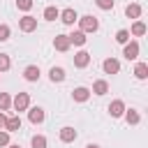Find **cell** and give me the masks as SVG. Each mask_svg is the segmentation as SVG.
I'll list each match as a JSON object with an SVG mask.
<instances>
[{
    "label": "cell",
    "mask_w": 148,
    "mask_h": 148,
    "mask_svg": "<svg viewBox=\"0 0 148 148\" xmlns=\"http://www.w3.org/2000/svg\"><path fill=\"white\" fill-rule=\"evenodd\" d=\"M76 21H79V30H81V32H95V30L99 28V21H97V18H95L92 14L79 16Z\"/></svg>",
    "instance_id": "cell-1"
},
{
    "label": "cell",
    "mask_w": 148,
    "mask_h": 148,
    "mask_svg": "<svg viewBox=\"0 0 148 148\" xmlns=\"http://www.w3.org/2000/svg\"><path fill=\"white\" fill-rule=\"evenodd\" d=\"M12 106H14L16 111H28V109H30V95H28V92H18V95L12 99Z\"/></svg>",
    "instance_id": "cell-2"
},
{
    "label": "cell",
    "mask_w": 148,
    "mask_h": 148,
    "mask_svg": "<svg viewBox=\"0 0 148 148\" xmlns=\"http://www.w3.org/2000/svg\"><path fill=\"white\" fill-rule=\"evenodd\" d=\"M18 28L23 32H32V30H37V18L30 16V14H25L23 18H18Z\"/></svg>",
    "instance_id": "cell-3"
},
{
    "label": "cell",
    "mask_w": 148,
    "mask_h": 148,
    "mask_svg": "<svg viewBox=\"0 0 148 148\" xmlns=\"http://www.w3.org/2000/svg\"><path fill=\"white\" fill-rule=\"evenodd\" d=\"M123 56L127 60H136L139 58V42H127L123 44Z\"/></svg>",
    "instance_id": "cell-4"
},
{
    "label": "cell",
    "mask_w": 148,
    "mask_h": 148,
    "mask_svg": "<svg viewBox=\"0 0 148 148\" xmlns=\"http://www.w3.org/2000/svg\"><path fill=\"white\" fill-rule=\"evenodd\" d=\"M69 37L67 35H56V39H53V49L56 51H60V53H65V51H69Z\"/></svg>",
    "instance_id": "cell-5"
},
{
    "label": "cell",
    "mask_w": 148,
    "mask_h": 148,
    "mask_svg": "<svg viewBox=\"0 0 148 148\" xmlns=\"http://www.w3.org/2000/svg\"><path fill=\"white\" fill-rule=\"evenodd\" d=\"M28 120H30L32 125L44 123V109H42V106H32V109H28Z\"/></svg>",
    "instance_id": "cell-6"
},
{
    "label": "cell",
    "mask_w": 148,
    "mask_h": 148,
    "mask_svg": "<svg viewBox=\"0 0 148 148\" xmlns=\"http://www.w3.org/2000/svg\"><path fill=\"white\" fill-rule=\"evenodd\" d=\"M58 18H60L65 25H74V21L79 18V14H76L72 7H67V9H62V12H60V16H58Z\"/></svg>",
    "instance_id": "cell-7"
},
{
    "label": "cell",
    "mask_w": 148,
    "mask_h": 148,
    "mask_svg": "<svg viewBox=\"0 0 148 148\" xmlns=\"http://www.w3.org/2000/svg\"><path fill=\"white\" fill-rule=\"evenodd\" d=\"M88 65H90V53H88V51H79V53H74V67L83 69V67H88Z\"/></svg>",
    "instance_id": "cell-8"
},
{
    "label": "cell",
    "mask_w": 148,
    "mask_h": 148,
    "mask_svg": "<svg viewBox=\"0 0 148 148\" xmlns=\"http://www.w3.org/2000/svg\"><path fill=\"white\" fill-rule=\"evenodd\" d=\"M109 113H111V118H120L125 113V102L123 99H113L109 104Z\"/></svg>",
    "instance_id": "cell-9"
},
{
    "label": "cell",
    "mask_w": 148,
    "mask_h": 148,
    "mask_svg": "<svg viewBox=\"0 0 148 148\" xmlns=\"http://www.w3.org/2000/svg\"><path fill=\"white\" fill-rule=\"evenodd\" d=\"M102 69H104L106 74H118V72H120V62H118L116 58H106V60L102 62Z\"/></svg>",
    "instance_id": "cell-10"
},
{
    "label": "cell",
    "mask_w": 148,
    "mask_h": 148,
    "mask_svg": "<svg viewBox=\"0 0 148 148\" xmlns=\"http://www.w3.org/2000/svg\"><path fill=\"white\" fill-rule=\"evenodd\" d=\"M58 136H60L62 143H72V141L76 139V130L69 127V125H67V127H60V134H58Z\"/></svg>",
    "instance_id": "cell-11"
},
{
    "label": "cell",
    "mask_w": 148,
    "mask_h": 148,
    "mask_svg": "<svg viewBox=\"0 0 148 148\" xmlns=\"http://www.w3.org/2000/svg\"><path fill=\"white\" fill-rule=\"evenodd\" d=\"M23 79L25 81H39V67L37 65H28L23 69Z\"/></svg>",
    "instance_id": "cell-12"
},
{
    "label": "cell",
    "mask_w": 148,
    "mask_h": 148,
    "mask_svg": "<svg viewBox=\"0 0 148 148\" xmlns=\"http://www.w3.org/2000/svg\"><path fill=\"white\" fill-rule=\"evenodd\" d=\"M72 97H74V102H88L90 90H88V88H83V86H79V88H74V90H72Z\"/></svg>",
    "instance_id": "cell-13"
},
{
    "label": "cell",
    "mask_w": 148,
    "mask_h": 148,
    "mask_svg": "<svg viewBox=\"0 0 148 148\" xmlns=\"http://www.w3.org/2000/svg\"><path fill=\"white\" fill-rule=\"evenodd\" d=\"M125 14H127V18H134V21H139V16H141V5H139V2H132V5H127V7H125Z\"/></svg>",
    "instance_id": "cell-14"
},
{
    "label": "cell",
    "mask_w": 148,
    "mask_h": 148,
    "mask_svg": "<svg viewBox=\"0 0 148 148\" xmlns=\"http://www.w3.org/2000/svg\"><path fill=\"white\" fill-rule=\"evenodd\" d=\"M21 130V118L18 116H12L5 120V132H18Z\"/></svg>",
    "instance_id": "cell-15"
},
{
    "label": "cell",
    "mask_w": 148,
    "mask_h": 148,
    "mask_svg": "<svg viewBox=\"0 0 148 148\" xmlns=\"http://www.w3.org/2000/svg\"><path fill=\"white\" fill-rule=\"evenodd\" d=\"M67 37H69V44H74V46H83L86 44V32H81V30H74Z\"/></svg>",
    "instance_id": "cell-16"
},
{
    "label": "cell",
    "mask_w": 148,
    "mask_h": 148,
    "mask_svg": "<svg viewBox=\"0 0 148 148\" xmlns=\"http://www.w3.org/2000/svg\"><path fill=\"white\" fill-rule=\"evenodd\" d=\"M130 35H134V37H141V35H146V23L143 21H134L132 23V28L127 30Z\"/></svg>",
    "instance_id": "cell-17"
},
{
    "label": "cell",
    "mask_w": 148,
    "mask_h": 148,
    "mask_svg": "<svg viewBox=\"0 0 148 148\" xmlns=\"http://www.w3.org/2000/svg\"><path fill=\"white\" fill-rule=\"evenodd\" d=\"M49 79H51L53 83H60V81H65V69H62V67H51V72H49Z\"/></svg>",
    "instance_id": "cell-18"
},
{
    "label": "cell",
    "mask_w": 148,
    "mask_h": 148,
    "mask_svg": "<svg viewBox=\"0 0 148 148\" xmlns=\"http://www.w3.org/2000/svg\"><path fill=\"white\" fill-rule=\"evenodd\" d=\"M90 92H95V95H106V92H109V83H106L104 79H99V81L92 83V90H90Z\"/></svg>",
    "instance_id": "cell-19"
},
{
    "label": "cell",
    "mask_w": 148,
    "mask_h": 148,
    "mask_svg": "<svg viewBox=\"0 0 148 148\" xmlns=\"http://www.w3.org/2000/svg\"><path fill=\"white\" fill-rule=\"evenodd\" d=\"M134 76H136L139 81L148 79V65H146V62H136V67H134Z\"/></svg>",
    "instance_id": "cell-20"
},
{
    "label": "cell",
    "mask_w": 148,
    "mask_h": 148,
    "mask_svg": "<svg viewBox=\"0 0 148 148\" xmlns=\"http://www.w3.org/2000/svg\"><path fill=\"white\" fill-rule=\"evenodd\" d=\"M125 120L130 123V125H139V120H141V116H139V111H134V109H125Z\"/></svg>",
    "instance_id": "cell-21"
},
{
    "label": "cell",
    "mask_w": 148,
    "mask_h": 148,
    "mask_svg": "<svg viewBox=\"0 0 148 148\" xmlns=\"http://www.w3.org/2000/svg\"><path fill=\"white\" fill-rule=\"evenodd\" d=\"M58 16H60V9H58V7H53V5H49V7L44 9V18H46V21H56Z\"/></svg>",
    "instance_id": "cell-22"
},
{
    "label": "cell",
    "mask_w": 148,
    "mask_h": 148,
    "mask_svg": "<svg viewBox=\"0 0 148 148\" xmlns=\"http://www.w3.org/2000/svg\"><path fill=\"white\" fill-rule=\"evenodd\" d=\"M9 106H12V97L7 92H0V111L5 113V111H9Z\"/></svg>",
    "instance_id": "cell-23"
},
{
    "label": "cell",
    "mask_w": 148,
    "mask_h": 148,
    "mask_svg": "<svg viewBox=\"0 0 148 148\" xmlns=\"http://www.w3.org/2000/svg\"><path fill=\"white\" fill-rule=\"evenodd\" d=\"M32 148H46V136L35 134V136H32Z\"/></svg>",
    "instance_id": "cell-24"
},
{
    "label": "cell",
    "mask_w": 148,
    "mask_h": 148,
    "mask_svg": "<svg viewBox=\"0 0 148 148\" xmlns=\"http://www.w3.org/2000/svg\"><path fill=\"white\" fill-rule=\"evenodd\" d=\"M95 5H97L99 9H104V12H109V9H113L116 0H95Z\"/></svg>",
    "instance_id": "cell-25"
},
{
    "label": "cell",
    "mask_w": 148,
    "mask_h": 148,
    "mask_svg": "<svg viewBox=\"0 0 148 148\" xmlns=\"http://www.w3.org/2000/svg\"><path fill=\"white\" fill-rule=\"evenodd\" d=\"M116 42H118V44H127V42H130V32H127V30H118V32H116Z\"/></svg>",
    "instance_id": "cell-26"
},
{
    "label": "cell",
    "mask_w": 148,
    "mask_h": 148,
    "mask_svg": "<svg viewBox=\"0 0 148 148\" xmlns=\"http://www.w3.org/2000/svg\"><path fill=\"white\" fill-rule=\"evenodd\" d=\"M9 65H12L9 56H7V53H0V72H7V69H9Z\"/></svg>",
    "instance_id": "cell-27"
},
{
    "label": "cell",
    "mask_w": 148,
    "mask_h": 148,
    "mask_svg": "<svg viewBox=\"0 0 148 148\" xmlns=\"http://www.w3.org/2000/svg\"><path fill=\"white\" fill-rule=\"evenodd\" d=\"M16 7L21 12H30L32 9V0H16Z\"/></svg>",
    "instance_id": "cell-28"
},
{
    "label": "cell",
    "mask_w": 148,
    "mask_h": 148,
    "mask_svg": "<svg viewBox=\"0 0 148 148\" xmlns=\"http://www.w3.org/2000/svg\"><path fill=\"white\" fill-rule=\"evenodd\" d=\"M9 35H12V30H9V25H5V23H0V42H7V39H9Z\"/></svg>",
    "instance_id": "cell-29"
},
{
    "label": "cell",
    "mask_w": 148,
    "mask_h": 148,
    "mask_svg": "<svg viewBox=\"0 0 148 148\" xmlns=\"http://www.w3.org/2000/svg\"><path fill=\"white\" fill-rule=\"evenodd\" d=\"M0 146H9V132L0 130Z\"/></svg>",
    "instance_id": "cell-30"
},
{
    "label": "cell",
    "mask_w": 148,
    "mask_h": 148,
    "mask_svg": "<svg viewBox=\"0 0 148 148\" xmlns=\"http://www.w3.org/2000/svg\"><path fill=\"white\" fill-rule=\"evenodd\" d=\"M5 120H7V116L0 111V130H5Z\"/></svg>",
    "instance_id": "cell-31"
},
{
    "label": "cell",
    "mask_w": 148,
    "mask_h": 148,
    "mask_svg": "<svg viewBox=\"0 0 148 148\" xmlns=\"http://www.w3.org/2000/svg\"><path fill=\"white\" fill-rule=\"evenodd\" d=\"M86 148H99V146H97V143H88Z\"/></svg>",
    "instance_id": "cell-32"
},
{
    "label": "cell",
    "mask_w": 148,
    "mask_h": 148,
    "mask_svg": "<svg viewBox=\"0 0 148 148\" xmlns=\"http://www.w3.org/2000/svg\"><path fill=\"white\" fill-rule=\"evenodd\" d=\"M7 148H21V146H14V143H9V146H7Z\"/></svg>",
    "instance_id": "cell-33"
}]
</instances>
